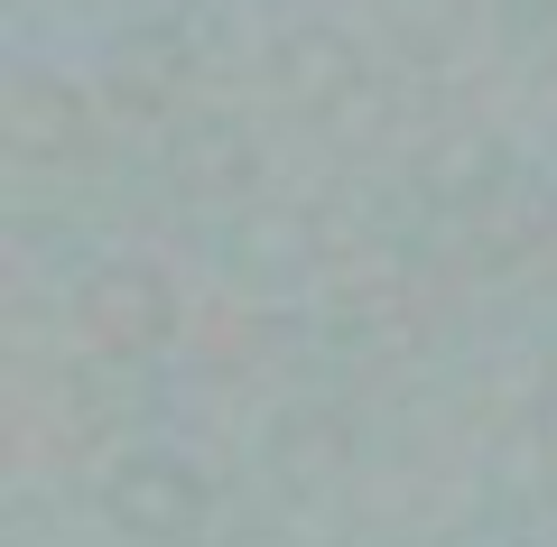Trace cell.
Wrapping results in <instances>:
<instances>
[{
    "label": "cell",
    "instance_id": "1",
    "mask_svg": "<svg viewBox=\"0 0 557 547\" xmlns=\"http://www.w3.org/2000/svg\"><path fill=\"white\" fill-rule=\"evenodd\" d=\"M112 84H121V94H139V84H149V94H159V57H139V47H121V65H112Z\"/></svg>",
    "mask_w": 557,
    "mask_h": 547
}]
</instances>
